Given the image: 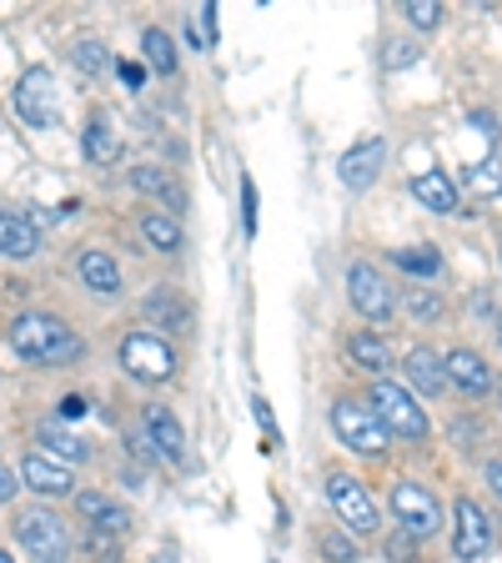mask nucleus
Wrapping results in <instances>:
<instances>
[{"instance_id": "22", "label": "nucleus", "mask_w": 502, "mask_h": 563, "mask_svg": "<svg viewBox=\"0 0 502 563\" xmlns=\"http://www.w3.org/2000/svg\"><path fill=\"white\" fill-rule=\"evenodd\" d=\"M81 282L86 287H91V292H101V297H111V292H121V267L111 257H105V252H86L81 257Z\"/></svg>"}, {"instance_id": "7", "label": "nucleus", "mask_w": 502, "mask_h": 563, "mask_svg": "<svg viewBox=\"0 0 502 563\" xmlns=\"http://www.w3.org/2000/svg\"><path fill=\"white\" fill-rule=\"evenodd\" d=\"M15 539L25 543V553H31L35 563H66V553H70L66 523H60L56 514H41V508L15 518Z\"/></svg>"}, {"instance_id": "13", "label": "nucleus", "mask_w": 502, "mask_h": 563, "mask_svg": "<svg viewBox=\"0 0 502 563\" xmlns=\"http://www.w3.org/2000/svg\"><path fill=\"white\" fill-rule=\"evenodd\" d=\"M21 478H25V488L31 493H46V498H60V493H70V468L60 463V457H51V453H25V463H21Z\"/></svg>"}, {"instance_id": "30", "label": "nucleus", "mask_w": 502, "mask_h": 563, "mask_svg": "<svg viewBox=\"0 0 502 563\" xmlns=\"http://www.w3.org/2000/svg\"><path fill=\"white\" fill-rule=\"evenodd\" d=\"M70 60H76V70H81V76H101V70H105V46H101V41H76Z\"/></svg>"}, {"instance_id": "45", "label": "nucleus", "mask_w": 502, "mask_h": 563, "mask_svg": "<svg viewBox=\"0 0 502 563\" xmlns=\"http://www.w3.org/2000/svg\"><path fill=\"white\" fill-rule=\"evenodd\" d=\"M498 332H502V328H498Z\"/></svg>"}, {"instance_id": "14", "label": "nucleus", "mask_w": 502, "mask_h": 563, "mask_svg": "<svg viewBox=\"0 0 502 563\" xmlns=\"http://www.w3.org/2000/svg\"><path fill=\"white\" fill-rule=\"evenodd\" d=\"M0 252L15 262L35 257L41 252V232H35V222L25 217V211H11V207H0Z\"/></svg>"}, {"instance_id": "6", "label": "nucleus", "mask_w": 502, "mask_h": 563, "mask_svg": "<svg viewBox=\"0 0 502 563\" xmlns=\"http://www.w3.org/2000/svg\"><path fill=\"white\" fill-rule=\"evenodd\" d=\"M327 498L332 508H337V518L347 523V533H357V539H367V533H377V504H372V493L362 488V483L352 478V473H327Z\"/></svg>"}, {"instance_id": "28", "label": "nucleus", "mask_w": 502, "mask_h": 563, "mask_svg": "<svg viewBox=\"0 0 502 563\" xmlns=\"http://www.w3.org/2000/svg\"><path fill=\"white\" fill-rule=\"evenodd\" d=\"M398 267L412 272V277H437V272H443V257H437L433 246H402Z\"/></svg>"}, {"instance_id": "36", "label": "nucleus", "mask_w": 502, "mask_h": 563, "mask_svg": "<svg viewBox=\"0 0 502 563\" xmlns=\"http://www.w3.org/2000/svg\"><path fill=\"white\" fill-rule=\"evenodd\" d=\"M116 70H121V81H126V86H131V91H141V86H146V70H141V66H136V60H121V66H116Z\"/></svg>"}, {"instance_id": "10", "label": "nucleus", "mask_w": 502, "mask_h": 563, "mask_svg": "<svg viewBox=\"0 0 502 563\" xmlns=\"http://www.w3.org/2000/svg\"><path fill=\"white\" fill-rule=\"evenodd\" d=\"M453 518H457V533H453V553L457 559H482V553L492 549V523H488V514H482L472 498H457V508H453Z\"/></svg>"}, {"instance_id": "5", "label": "nucleus", "mask_w": 502, "mask_h": 563, "mask_svg": "<svg viewBox=\"0 0 502 563\" xmlns=\"http://www.w3.org/2000/svg\"><path fill=\"white\" fill-rule=\"evenodd\" d=\"M121 367L136 383H166L176 373V352L171 342H161L156 332H126L121 338Z\"/></svg>"}, {"instance_id": "31", "label": "nucleus", "mask_w": 502, "mask_h": 563, "mask_svg": "<svg viewBox=\"0 0 502 563\" xmlns=\"http://www.w3.org/2000/svg\"><path fill=\"white\" fill-rule=\"evenodd\" d=\"M408 21L417 31H433V25H443V5L437 0H408Z\"/></svg>"}, {"instance_id": "34", "label": "nucleus", "mask_w": 502, "mask_h": 563, "mask_svg": "<svg viewBox=\"0 0 502 563\" xmlns=\"http://www.w3.org/2000/svg\"><path fill=\"white\" fill-rule=\"evenodd\" d=\"M322 553H327L332 563H352V559H357V549H352L342 533H327V539H322Z\"/></svg>"}, {"instance_id": "15", "label": "nucleus", "mask_w": 502, "mask_h": 563, "mask_svg": "<svg viewBox=\"0 0 502 563\" xmlns=\"http://www.w3.org/2000/svg\"><path fill=\"white\" fill-rule=\"evenodd\" d=\"M131 181H136V191H146V197H156V201H166V211H187V187L176 181L166 166H156V162H146V166H136L131 172Z\"/></svg>"}, {"instance_id": "11", "label": "nucleus", "mask_w": 502, "mask_h": 563, "mask_svg": "<svg viewBox=\"0 0 502 563\" xmlns=\"http://www.w3.org/2000/svg\"><path fill=\"white\" fill-rule=\"evenodd\" d=\"M141 428H146V438L156 443V453H161L166 463H181V457H187V433H181V422H176L171 408L146 402V408H141Z\"/></svg>"}, {"instance_id": "18", "label": "nucleus", "mask_w": 502, "mask_h": 563, "mask_svg": "<svg viewBox=\"0 0 502 563\" xmlns=\"http://www.w3.org/2000/svg\"><path fill=\"white\" fill-rule=\"evenodd\" d=\"M141 312L152 317V322H161L166 332H191V307L176 297V287H152L146 302H141Z\"/></svg>"}, {"instance_id": "39", "label": "nucleus", "mask_w": 502, "mask_h": 563, "mask_svg": "<svg viewBox=\"0 0 502 563\" xmlns=\"http://www.w3.org/2000/svg\"><path fill=\"white\" fill-rule=\"evenodd\" d=\"M488 488L498 493V504H502V463H488Z\"/></svg>"}, {"instance_id": "2", "label": "nucleus", "mask_w": 502, "mask_h": 563, "mask_svg": "<svg viewBox=\"0 0 502 563\" xmlns=\"http://www.w3.org/2000/svg\"><path fill=\"white\" fill-rule=\"evenodd\" d=\"M332 428H337V438L352 448V453H362V457H382L387 453V422L377 418L372 402H332Z\"/></svg>"}, {"instance_id": "21", "label": "nucleus", "mask_w": 502, "mask_h": 563, "mask_svg": "<svg viewBox=\"0 0 502 563\" xmlns=\"http://www.w3.org/2000/svg\"><path fill=\"white\" fill-rule=\"evenodd\" d=\"M141 236H146V246H156V252H181V222H176L171 211H146L141 217Z\"/></svg>"}, {"instance_id": "20", "label": "nucleus", "mask_w": 502, "mask_h": 563, "mask_svg": "<svg viewBox=\"0 0 502 563\" xmlns=\"http://www.w3.org/2000/svg\"><path fill=\"white\" fill-rule=\"evenodd\" d=\"M412 197H417L427 211H443V217L447 211H457V187L447 181L443 172H417L412 176Z\"/></svg>"}, {"instance_id": "1", "label": "nucleus", "mask_w": 502, "mask_h": 563, "mask_svg": "<svg viewBox=\"0 0 502 563\" xmlns=\"http://www.w3.org/2000/svg\"><path fill=\"white\" fill-rule=\"evenodd\" d=\"M11 347L21 352L25 363H41V367H66V363H81L86 357V342L60 322V317L46 312H25L11 322Z\"/></svg>"}, {"instance_id": "4", "label": "nucleus", "mask_w": 502, "mask_h": 563, "mask_svg": "<svg viewBox=\"0 0 502 563\" xmlns=\"http://www.w3.org/2000/svg\"><path fill=\"white\" fill-rule=\"evenodd\" d=\"M387 504H392V514H398L402 533H412V539H433L437 528H443V504H437L433 493L422 488V483H412V478L392 483Z\"/></svg>"}, {"instance_id": "44", "label": "nucleus", "mask_w": 502, "mask_h": 563, "mask_svg": "<svg viewBox=\"0 0 502 563\" xmlns=\"http://www.w3.org/2000/svg\"><path fill=\"white\" fill-rule=\"evenodd\" d=\"M156 563H171V553H161V559H156Z\"/></svg>"}, {"instance_id": "8", "label": "nucleus", "mask_w": 502, "mask_h": 563, "mask_svg": "<svg viewBox=\"0 0 502 563\" xmlns=\"http://www.w3.org/2000/svg\"><path fill=\"white\" fill-rule=\"evenodd\" d=\"M347 297H352V307H357L367 322H387V317L398 312L392 287H387L382 272L367 267V262H352V267H347Z\"/></svg>"}, {"instance_id": "12", "label": "nucleus", "mask_w": 502, "mask_h": 563, "mask_svg": "<svg viewBox=\"0 0 502 563\" xmlns=\"http://www.w3.org/2000/svg\"><path fill=\"white\" fill-rule=\"evenodd\" d=\"M382 162H387V141L382 136H367L362 146H352L342 156V187L347 191H367L382 176Z\"/></svg>"}, {"instance_id": "17", "label": "nucleus", "mask_w": 502, "mask_h": 563, "mask_svg": "<svg viewBox=\"0 0 502 563\" xmlns=\"http://www.w3.org/2000/svg\"><path fill=\"white\" fill-rule=\"evenodd\" d=\"M402 373H408V383L417 387V393H427V398H437L447 387V363L433 347H412L408 357H402Z\"/></svg>"}, {"instance_id": "29", "label": "nucleus", "mask_w": 502, "mask_h": 563, "mask_svg": "<svg viewBox=\"0 0 502 563\" xmlns=\"http://www.w3.org/2000/svg\"><path fill=\"white\" fill-rule=\"evenodd\" d=\"M402 307H408V312L417 317V322H437V317H443V297H437L433 287H408Z\"/></svg>"}, {"instance_id": "3", "label": "nucleus", "mask_w": 502, "mask_h": 563, "mask_svg": "<svg viewBox=\"0 0 502 563\" xmlns=\"http://www.w3.org/2000/svg\"><path fill=\"white\" fill-rule=\"evenodd\" d=\"M377 408V418L387 422V433H402L408 443H422L427 438V412L417 408V398H412L402 383H387V377H377L372 383V398H367Z\"/></svg>"}, {"instance_id": "26", "label": "nucleus", "mask_w": 502, "mask_h": 563, "mask_svg": "<svg viewBox=\"0 0 502 563\" xmlns=\"http://www.w3.org/2000/svg\"><path fill=\"white\" fill-rule=\"evenodd\" d=\"M35 438H41V443H46L51 453H56L60 463H66V468H70V463H81V457H86V443H81V438H76V433H66L60 422H41V428H35Z\"/></svg>"}, {"instance_id": "32", "label": "nucleus", "mask_w": 502, "mask_h": 563, "mask_svg": "<svg viewBox=\"0 0 502 563\" xmlns=\"http://www.w3.org/2000/svg\"><path fill=\"white\" fill-rule=\"evenodd\" d=\"M387 559L392 563H417V539H412V533H392V539H387Z\"/></svg>"}, {"instance_id": "38", "label": "nucleus", "mask_w": 502, "mask_h": 563, "mask_svg": "<svg viewBox=\"0 0 502 563\" xmlns=\"http://www.w3.org/2000/svg\"><path fill=\"white\" fill-rule=\"evenodd\" d=\"M60 418H86V398H66L60 402Z\"/></svg>"}, {"instance_id": "24", "label": "nucleus", "mask_w": 502, "mask_h": 563, "mask_svg": "<svg viewBox=\"0 0 502 563\" xmlns=\"http://www.w3.org/2000/svg\"><path fill=\"white\" fill-rule=\"evenodd\" d=\"M81 146H86V156H91L96 166H116L121 162V136L111 126H105L101 117L86 126V136H81Z\"/></svg>"}, {"instance_id": "43", "label": "nucleus", "mask_w": 502, "mask_h": 563, "mask_svg": "<svg viewBox=\"0 0 502 563\" xmlns=\"http://www.w3.org/2000/svg\"><path fill=\"white\" fill-rule=\"evenodd\" d=\"M0 563H15V559H11V553H5V549H0Z\"/></svg>"}, {"instance_id": "41", "label": "nucleus", "mask_w": 502, "mask_h": 563, "mask_svg": "<svg viewBox=\"0 0 502 563\" xmlns=\"http://www.w3.org/2000/svg\"><path fill=\"white\" fill-rule=\"evenodd\" d=\"M201 21H207V41H216V5H207V11H201Z\"/></svg>"}, {"instance_id": "35", "label": "nucleus", "mask_w": 502, "mask_h": 563, "mask_svg": "<svg viewBox=\"0 0 502 563\" xmlns=\"http://www.w3.org/2000/svg\"><path fill=\"white\" fill-rule=\"evenodd\" d=\"M242 217L246 232H257V187H252V176H242Z\"/></svg>"}, {"instance_id": "42", "label": "nucleus", "mask_w": 502, "mask_h": 563, "mask_svg": "<svg viewBox=\"0 0 502 563\" xmlns=\"http://www.w3.org/2000/svg\"><path fill=\"white\" fill-rule=\"evenodd\" d=\"M252 408H257V422H261V428H267V433H271V408H267V402H252Z\"/></svg>"}, {"instance_id": "37", "label": "nucleus", "mask_w": 502, "mask_h": 563, "mask_svg": "<svg viewBox=\"0 0 502 563\" xmlns=\"http://www.w3.org/2000/svg\"><path fill=\"white\" fill-rule=\"evenodd\" d=\"M15 493H21V488H15V473H11V468H0V504H11Z\"/></svg>"}, {"instance_id": "40", "label": "nucleus", "mask_w": 502, "mask_h": 563, "mask_svg": "<svg viewBox=\"0 0 502 563\" xmlns=\"http://www.w3.org/2000/svg\"><path fill=\"white\" fill-rule=\"evenodd\" d=\"M472 126H478V131H482V136H488V141H492V117H488V111H472Z\"/></svg>"}, {"instance_id": "27", "label": "nucleus", "mask_w": 502, "mask_h": 563, "mask_svg": "<svg viewBox=\"0 0 502 563\" xmlns=\"http://www.w3.org/2000/svg\"><path fill=\"white\" fill-rule=\"evenodd\" d=\"M141 51H146V60H152L161 76H171V70H176V46H171V35H166V31H156V25H152V31L141 35Z\"/></svg>"}, {"instance_id": "9", "label": "nucleus", "mask_w": 502, "mask_h": 563, "mask_svg": "<svg viewBox=\"0 0 502 563\" xmlns=\"http://www.w3.org/2000/svg\"><path fill=\"white\" fill-rule=\"evenodd\" d=\"M15 111L25 117V126H56L60 106H56V81H51V70H25L21 86H15Z\"/></svg>"}, {"instance_id": "19", "label": "nucleus", "mask_w": 502, "mask_h": 563, "mask_svg": "<svg viewBox=\"0 0 502 563\" xmlns=\"http://www.w3.org/2000/svg\"><path fill=\"white\" fill-rule=\"evenodd\" d=\"M443 363H447V383H457L462 393H488V387H492L488 363H482L472 347H453Z\"/></svg>"}, {"instance_id": "25", "label": "nucleus", "mask_w": 502, "mask_h": 563, "mask_svg": "<svg viewBox=\"0 0 502 563\" xmlns=\"http://www.w3.org/2000/svg\"><path fill=\"white\" fill-rule=\"evenodd\" d=\"M462 181H468V191H478V197L498 201V197H502V162H498V156H482V162L462 166Z\"/></svg>"}, {"instance_id": "16", "label": "nucleus", "mask_w": 502, "mask_h": 563, "mask_svg": "<svg viewBox=\"0 0 502 563\" xmlns=\"http://www.w3.org/2000/svg\"><path fill=\"white\" fill-rule=\"evenodd\" d=\"M76 514H81L86 528H96V533H116V539L131 533V514L121 504H111V498H101V493H81V498H76Z\"/></svg>"}, {"instance_id": "33", "label": "nucleus", "mask_w": 502, "mask_h": 563, "mask_svg": "<svg viewBox=\"0 0 502 563\" xmlns=\"http://www.w3.org/2000/svg\"><path fill=\"white\" fill-rule=\"evenodd\" d=\"M412 60H417V46H412V41H392V46L382 51L387 70H402V66H412Z\"/></svg>"}, {"instance_id": "23", "label": "nucleus", "mask_w": 502, "mask_h": 563, "mask_svg": "<svg viewBox=\"0 0 502 563\" xmlns=\"http://www.w3.org/2000/svg\"><path fill=\"white\" fill-rule=\"evenodd\" d=\"M347 352H352V363L367 367L372 377H382L387 367H392V352H387V342L377 338V332H357V338L347 342Z\"/></svg>"}]
</instances>
